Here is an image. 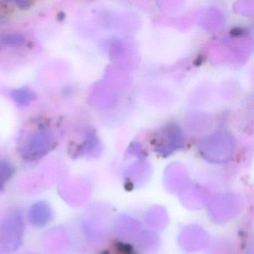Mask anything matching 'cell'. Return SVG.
Segmentation results:
<instances>
[{
	"label": "cell",
	"mask_w": 254,
	"mask_h": 254,
	"mask_svg": "<svg viewBox=\"0 0 254 254\" xmlns=\"http://www.w3.org/2000/svg\"><path fill=\"white\" fill-rule=\"evenodd\" d=\"M24 230L21 212L15 211L7 215L0 225V242L2 248L8 253L17 251L23 243Z\"/></svg>",
	"instance_id": "obj_1"
},
{
	"label": "cell",
	"mask_w": 254,
	"mask_h": 254,
	"mask_svg": "<svg viewBox=\"0 0 254 254\" xmlns=\"http://www.w3.org/2000/svg\"><path fill=\"white\" fill-rule=\"evenodd\" d=\"M53 147L52 136L45 130L31 134L20 148V154L27 161H35L47 155Z\"/></svg>",
	"instance_id": "obj_2"
},
{
	"label": "cell",
	"mask_w": 254,
	"mask_h": 254,
	"mask_svg": "<svg viewBox=\"0 0 254 254\" xmlns=\"http://www.w3.org/2000/svg\"><path fill=\"white\" fill-rule=\"evenodd\" d=\"M53 217V209L50 203L45 200L36 202L29 209V221L35 227H45L51 221Z\"/></svg>",
	"instance_id": "obj_3"
},
{
	"label": "cell",
	"mask_w": 254,
	"mask_h": 254,
	"mask_svg": "<svg viewBox=\"0 0 254 254\" xmlns=\"http://www.w3.org/2000/svg\"><path fill=\"white\" fill-rule=\"evenodd\" d=\"M11 96L17 105L23 107L28 106L32 101L36 99V94L30 89L26 87L13 90Z\"/></svg>",
	"instance_id": "obj_4"
},
{
	"label": "cell",
	"mask_w": 254,
	"mask_h": 254,
	"mask_svg": "<svg viewBox=\"0 0 254 254\" xmlns=\"http://www.w3.org/2000/svg\"><path fill=\"white\" fill-rule=\"evenodd\" d=\"M14 173V166L7 160H0V192Z\"/></svg>",
	"instance_id": "obj_5"
},
{
	"label": "cell",
	"mask_w": 254,
	"mask_h": 254,
	"mask_svg": "<svg viewBox=\"0 0 254 254\" xmlns=\"http://www.w3.org/2000/svg\"><path fill=\"white\" fill-rule=\"evenodd\" d=\"M3 45L11 46V47H22L26 42V38L21 34H7L1 38Z\"/></svg>",
	"instance_id": "obj_6"
},
{
	"label": "cell",
	"mask_w": 254,
	"mask_h": 254,
	"mask_svg": "<svg viewBox=\"0 0 254 254\" xmlns=\"http://www.w3.org/2000/svg\"><path fill=\"white\" fill-rule=\"evenodd\" d=\"M15 3L20 9L23 10V11H26V10L32 8L34 2L28 1V0H17V1H16Z\"/></svg>",
	"instance_id": "obj_7"
},
{
	"label": "cell",
	"mask_w": 254,
	"mask_h": 254,
	"mask_svg": "<svg viewBox=\"0 0 254 254\" xmlns=\"http://www.w3.org/2000/svg\"><path fill=\"white\" fill-rule=\"evenodd\" d=\"M2 46H3V44H2V39H1V38H0V51H1V50H2Z\"/></svg>",
	"instance_id": "obj_8"
}]
</instances>
